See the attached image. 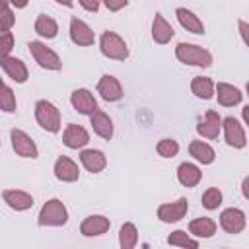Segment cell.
I'll list each match as a JSON object with an SVG mask.
<instances>
[{
  "label": "cell",
  "mask_w": 249,
  "mask_h": 249,
  "mask_svg": "<svg viewBox=\"0 0 249 249\" xmlns=\"http://www.w3.org/2000/svg\"><path fill=\"white\" fill-rule=\"evenodd\" d=\"M175 56L179 62L189 64V66H198V68H208L212 64V54L210 51L193 45V43H179L175 47Z\"/></svg>",
  "instance_id": "1"
},
{
  "label": "cell",
  "mask_w": 249,
  "mask_h": 249,
  "mask_svg": "<svg viewBox=\"0 0 249 249\" xmlns=\"http://www.w3.org/2000/svg\"><path fill=\"white\" fill-rule=\"evenodd\" d=\"M68 222V210L64 206V202L60 198H51L47 200L37 216V224L39 226H49V228H58L64 226Z\"/></svg>",
  "instance_id": "2"
},
{
  "label": "cell",
  "mask_w": 249,
  "mask_h": 249,
  "mask_svg": "<svg viewBox=\"0 0 249 249\" xmlns=\"http://www.w3.org/2000/svg\"><path fill=\"white\" fill-rule=\"evenodd\" d=\"M35 119L41 124V128H45L47 132L56 134L60 130V124H62L60 111L56 109L54 103H51L47 99H39L35 103Z\"/></svg>",
  "instance_id": "3"
},
{
  "label": "cell",
  "mask_w": 249,
  "mask_h": 249,
  "mask_svg": "<svg viewBox=\"0 0 249 249\" xmlns=\"http://www.w3.org/2000/svg\"><path fill=\"white\" fill-rule=\"evenodd\" d=\"M99 51L103 56L113 60H124L128 58V47L124 39L115 31H103L99 37Z\"/></svg>",
  "instance_id": "4"
},
{
  "label": "cell",
  "mask_w": 249,
  "mask_h": 249,
  "mask_svg": "<svg viewBox=\"0 0 249 249\" xmlns=\"http://www.w3.org/2000/svg\"><path fill=\"white\" fill-rule=\"evenodd\" d=\"M27 47H29L31 56L35 58V62H37L41 68H45V70H60V68H62L60 56H58L51 47H47L45 43H41V41H31V43H27Z\"/></svg>",
  "instance_id": "5"
},
{
  "label": "cell",
  "mask_w": 249,
  "mask_h": 249,
  "mask_svg": "<svg viewBox=\"0 0 249 249\" xmlns=\"http://www.w3.org/2000/svg\"><path fill=\"white\" fill-rule=\"evenodd\" d=\"M10 140H12V148L18 156L21 158H31L35 160L39 156V150H37V144L31 140V136L27 132H23L21 128H12L10 130Z\"/></svg>",
  "instance_id": "6"
},
{
  "label": "cell",
  "mask_w": 249,
  "mask_h": 249,
  "mask_svg": "<svg viewBox=\"0 0 249 249\" xmlns=\"http://www.w3.org/2000/svg\"><path fill=\"white\" fill-rule=\"evenodd\" d=\"M187 210H189V202H187L185 196H181V198H177L173 202L160 204L158 206V218L163 224H175V222H179V220L185 218Z\"/></svg>",
  "instance_id": "7"
},
{
  "label": "cell",
  "mask_w": 249,
  "mask_h": 249,
  "mask_svg": "<svg viewBox=\"0 0 249 249\" xmlns=\"http://www.w3.org/2000/svg\"><path fill=\"white\" fill-rule=\"evenodd\" d=\"M245 224H247V218H245V212L241 208H226L222 210L220 214V228L226 231V233H241L245 230Z\"/></svg>",
  "instance_id": "8"
},
{
  "label": "cell",
  "mask_w": 249,
  "mask_h": 249,
  "mask_svg": "<svg viewBox=\"0 0 249 249\" xmlns=\"http://www.w3.org/2000/svg\"><path fill=\"white\" fill-rule=\"evenodd\" d=\"M222 128H224V136H226L228 146L237 148V150L245 148V144H247L245 130H243V126L239 124L237 119H233V117H226V119L222 121Z\"/></svg>",
  "instance_id": "9"
},
{
  "label": "cell",
  "mask_w": 249,
  "mask_h": 249,
  "mask_svg": "<svg viewBox=\"0 0 249 249\" xmlns=\"http://www.w3.org/2000/svg\"><path fill=\"white\" fill-rule=\"evenodd\" d=\"M70 39L78 47H89L95 41V33L91 31V27L84 19L72 18L70 19Z\"/></svg>",
  "instance_id": "10"
},
{
  "label": "cell",
  "mask_w": 249,
  "mask_h": 249,
  "mask_svg": "<svg viewBox=\"0 0 249 249\" xmlns=\"http://www.w3.org/2000/svg\"><path fill=\"white\" fill-rule=\"evenodd\" d=\"M70 103L72 107L80 113V115H91L95 109H97V101L93 97V93L86 88H78L72 91L70 95Z\"/></svg>",
  "instance_id": "11"
},
{
  "label": "cell",
  "mask_w": 249,
  "mask_h": 249,
  "mask_svg": "<svg viewBox=\"0 0 249 249\" xmlns=\"http://www.w3.org/2000/svg\"><path fill=\"white\" fill-rule=\"evenodd\" d=\"M97 93L101 95V99H105L109 103L111 101H119L123 97V86L115 76L103 74L101 80L97 82Z\"/></svg>",
  "instance_id": "12"
},
{
  "label": "cell",
  "mask_w": 249,
  "mask_h": 249,
  "mask_svg": "<svg viewBox=\"0 0 249 249\" xmlns=\"http://www.w3.org/2000/svg\"><path fill=\"white\" fill-rule=\"evenodd\" d=\"M2 198L16 212H23V210H29L33 206V196L25 191H19V189H4Z\"/></svg>",
  "instance_id": "13"
},
{
  "label": "cell",
  "mask_w": 249,
  "mask_h": 249,
  "mask_svg": "<svg viewBox=\"0 0 249 249\" xmlns=\"http://www.w3.org/2000/svg\"><path fill=\"white\" fill-rule=\"evenodd\" d=\"M109 228H111L109 218H105L101 214H91V216H88V218L82 220L80 233L86 235V237H95V235H101V233L109 231Z\"/></svg>",
  "instance_id": "14"
},
{
  "label": "cell",
  "mask_w": 249,
  "mask_h": 249,
  "mask_svg": "<svg viewBox=\"0 0 249 249\" xmlns=\"http://www.w3.org/2000/svg\"><path fill=\"white\" fill-rule=\"evenodd\" d=\"M54 177L62 183H74L80 179V169L68 156H60L54 161Z\"/></svg>",
  "instance_id": "15"
},
{
  "label": "cell",
  "mask_w": 249,
  "mask_h": 249,
  "mask_svg": "<svg viewBox=\"0 0 249 249\" xmlns=\"http://www.w3.org/2000/svg\"><path fill=\"white\" fill-rule=\"evenodd\" d=\"M220 130H222V119L216 111H206L204 119H200L198 124H196V132L202 138H208V140L218 138Z\"/></svg>",
  "instance_id": "16"
},
{
  "label": "cell",
  "mask_w": 249,
  "mask_h": 249,
  "mask_svg": "<svg viewBox=\"0 0 249 249\" xmlns=\"http://www.w3.org/2000/svg\"><path fill=\"white\" fill-rule=\"evenodd\" d=\"M62 142H64L66 148L78 150V148H84V146L89 142V134H88V130H86L84 126L70 123V124L64 128V132H62Z\"/></svg>",
  "instance_id": "17"
},
{
  "label": "cell",
  "mask_w": 249,
  "mask_h": 249,
  "mask_svg": "<svg viewBox=\"0 0 249 249\" xmlns=\"http://www.w3.org/2000/svg\"><path fill=\"white\" fill-rule=\"evenodd\" d=\"M2 70H4V74H6L10 80H14L16 84H23V82H27V78H29L27 66H25L19 58H16V56H2Z\"/></svg>",
  "instance_id": "18"
},
{
  "label": "cell",
  "mask_w": 249,
  "mask_h": 249,
  "mask_svg": "<svg viewBox=\"0 0 249 249\" xmlns=\"http://www.w3.org/2000/svg\"><path fill=\"white\" fill-rule=\"evenodd\" d=\"M89 124H91V128H93V132L97 136H101L105 140H111V136H113V121L105 111L95 109L89 115Z\"/></svg>",
  "instance_id": "19"
},
{
  "label": "cell",
  "mask_w": 249,
  "mask_h": 249,
  "mask_svg": "<svg viewBox=\"0 0 249 249\" xmlns=\"http://www.w3.org/2000/svg\"><path fill=\"white\" fill-rule=\"evenodd\" d=\"M216 97H218V103L222 107H233L237 103H241V97L243 93L231 86V84H226V82H218L216 84Z\"/></svg>",
  "instance_id": "20"
},
{
  "label": "cell",
  "mask_w": 249,
  "mask_h": 249,
  "mask_svg": "<svg viewBox=\"0 0 249 249\" xmlns=\"http://www.w3.org/2000/svg\"><path fill=\"white\" fill-rule=\"evenodd\" d=\"M80 161H82V165H84L89 173H99V171H103L105 165H107V158H105V154H103L101 150H93V148H89V150H82V154H80Z\"/></svg>",
  "instance_id": "21"
},
{
  "label": "cell",
  "mask_w": 249,
  "mask_h": 249,
  "mask_svg": "<svg viewBox=\"0 0 249 249\" xmlns=\"http://www.w3.org/2000/svg\"><path fill=\"white\" fill-rule=\"evenodd\" d=\"M175 16H177V21L181 23L183 29H187V31H191V33H195V35H202V33H204V23H202V19H200L196 14H193L191 10H187V8H177V10H175Z\"/></svg>",
  "instance_id": "22"
},
{
  "label": "cell",
  "mask_w": 249,
  "mask_h": 249,
  "mask_svg": "<svg viewBox=\"0 0 249 249\" xmlns=\"http://www.w3.org/2000/svg\"><path fill=\"white\" fill-rule=\"evenodd\" d=\"M200 179H202V171L195 163H191V161L179 163V167H177V181L183 187H189V189L196 187L200 183Z\"/></svg>",
  "instance_id": "23"
},
{
  "label": "cell",
  "mask_w": 249,
  "mask_h": 249,
  "mask_svg": "<svg viewBox=\"0 0 249 249\" xmlns=\"http://www.w3.org/2000/svg\"><path fill=\"white\" fill-rule=\"evenodd\" d=\"M175 35L173 27L165 21V18L161 14H156L154 16V21H152V39L158 43V45H165L171 41V37Z\"/></svg>",
  "instance_id": "24"
},
{
  "label": "cell",
  "mask_w": 249,
  "mask_h": 249,
  "mask_svg": "<svg viewBox=\"0 0 249 249\" xmlns=\"http://www.w3.org/2000/svg\"><path fill=\"white\" fill-rule=\"evenodd\" d=\"M189 154L202 165H210L214 160H216V152L210 144L202 142V140H193L189 144Z\"/></svg>",
  "instance_id": "25"
},
{
  "label": "cell",
  "mask_w": 249,
  "mask_h": 249,
  "mask_svg": "<svg viewBox=\"0 0 249 249\" xmlns=\"http://www.w3.org/2000/svg\"><path fill=\"white\" fill-rule=\"evenodd\" d=\"M216 222L208 216H202V218H195L191 224H189V231L195 235V237H200V239H208L216 233Z\"/></svg>",
  "instance_id": "26"
},
{
  "label": "cell",
  "mask_w": 249,
  "mask_h": 249,
  "mask_svg": "<svg viewBox=\"0 0 249 249\" xmlns=\"http://www.w3.org/2000/svg\"><path fill=\"white\" fill-rule=\"evenodd\" d=\"M191 91L198 99H212L214 93H216V84L206 76H196L191 82Z\"/></svg>",
  "instance_id": "27"
},
{
  "label": "cell",
  "mask_w": 249,
  "mask_h": 249,
  "mask_svg": "<svg viewBox=\"0 0 249 249\" xmlns=\"http://www.w3.org/2000/svg\"><path fill=\"white\" fill-rule=\"evenodd\" d=\"M35 33L41 35L43 39H54L56 33H58V23L51 16L39 14L37 19H35Z\"/></svg>",
  "instance_id": "28"
},
{
  "label": "cell",
  "mask_w": 249,
  "mask_h": 249,
  "mask_svg": "<svg viewBox=\"0 0 249 249\" xmlns=\"http://www.w3.org/2000/svg\"><path fill=\"white\" fill-rule=\"evenodd\" d=\"M138 243V230L132 222H124L119 230V245L123 249H132Z\"/></svg>",
  "instance_id": "29"
},
{
  "label": "cell",
  "mask_w": 249,
  "mask_h": 249,
  "mask_svg": "<svg viewBox=\"0 0 249 249\" xmlns=\"http://www.w3.org/2000/svg\"><path fill=\"white\" fill-rule=\"evenodd\" d=\"M167 243H169V245H175V247H193V249L198 247V241L193 239V237H191L187 231H183V230L171 231V233L167 235Z\"/></svg>",
  "instance_id": "30"
},
{
  "label": "cell",
  "mask_w": 249,
  "mask_h": 249,
  "mask_svg": "<svg viewBox=\"0 0 249 249\" xmlns=\"http://www.w3.org/2000/svg\"><path fill=\"white\" fill-rule=\"evenodd\" d=\"M222 204V191L216 187H210L202 193V206L206 210H216Z\"/></svg>",
  "instance_id": "31"
},
{
  "label": "cell",
  "mask_w": 249,
  "mask_h": 249,
  "mask_svg": "<svg viewBox=\"0 0 249 249\" xmlns=\"http://www.w3.org/2000/svg\"><path fill=\"white\" fill-rule=\"evenodd\" d=\"M156 150H158V154L161 158H175L179 154V142L173 140V138H161L158 142Z\"/></svg>",
  "instance_id": "32"
},
{
  "label": "cell",
  "mask_w": 249,
  "mask_h": 249,
  "mask_svg": "<svg viewBox=\"0 0 249 249\" xmlns=\"http://www.w3.org/2000/svg\"><path fill=\"white\" fill-rule=\"evenodd\" d=\"M0 105H2V111L6 113H14L16 111V95L12 91V88L8 84L2 86V99H0Z\"/></svg>",
  "instance_id": "33"
},
{
  "label": "cell",
  "mask_w": 249,
  "mask_h": 249,
  "mask_svg": "<svg viewBox=\"0 0 249 249\" xmlns=\"http://www.w3.org/2000/svg\"><path fill=\"white\" fill-rule=\"evenodd\" d=\"M14 23H16V16L10 10V4L2 0V31H10Z\"/></svg>",
  "instance_id": "34"
},
{
  "label": "cell",
  "mask_w": 249,
  "mask_h": 249,
  "mask_svg": "<svg viewBox=\"0 0 249 249\" xmlns=\"http://www.w3.org/2000/svg\"><path fill=\"white\" fill-rule=\"evenodd\" d=\"M12 49H14V35H12V31H2L0 33V53H2V56H10Z\"/></svg>",
  "instance_id": "35"
},
{
  "label": "cell",
  "mask_w": 249,
  "mask_h": 249,
  "mask_svg": "<svg viewBox=\"0 0 249 249\" xmlns=\"http://www.w3.org/2000/svg\"><path fill=\"white\" fill-rule=\"evenodd\" d=\"M103 4L109 12H119L128 4V0H103Z\"/></svg>",
  "instance_id": "36"
},
{
  "label": "cell",
  "mask_w": 249,
  "mask_h": 249,
  "mask_svg": "<svg viewBox=\"0 0 249 249\" xmlns=\"http://www.w3.org/2000/svg\"><path fill=\"white\" fill-rule=\"evenodd\" d=\"M237 29H239V35H241L243 43L249 47V23H247L245 19H239V21H237Z\"/></svg>",
  "instance_id": "37"
},
{
  "label": "cell",
  "mask_w": 249,
  "mask_h": 249,
  "mask_svg": "<svg viewBox=\"0 0 249 249\" xmlns=\"http://www.w3.org/2000/svg\"><path fill=\"white\" fill-rule=\"evenodd\" d=\"M80 2V6L84 8V10H88V12H97L99 10V4L103 2V0H78Z\"/></svg>",
  "instance_id": "38"
},
{
  "label": "cell",
  "mask_w": 249,
  "mask_h": 249,
  "mask_svg": "<svg viewBox=\"0 0 249 249\" xmlns=\"http://www.w3.org/2000/svg\"><path fill=\"white\" fill-rule=\"evenodd\" d=\"M241 195L249 200V175L243 179V183H241Z\"/></svg>",
  "instance_id": "39"
},
{
  "label": "cell",
  "mask_w": 249,
  "mask_h": 249,
  "mask_svg": "<svg viewBox=\"0 0 249 249\" xmlns=\"http://www.w3.org/2000/svg\"><path fill=\"white\" fill-rule=\"evenodd\" d=\"M4 2H8V4L14 6V8H25L29 0H4Z\"/></svg>",
  "instance_id": "40"
},
{
  "label": "cell",
  "mask_w": 249,
  "mask_h": 249,
  "mask_svg": "<svg viewBox=\"0 0 249 249\" xmlns=\"http://www.w3.org/2000/svg\"><path fill=\"white\" fill-rule=\"evenodd\" d=\"M241 117H243V121H245V124L249 126V105H245V107L241 109Z\"/></svg>",
  "instance_id": "41"
},
{
  "label": "cell",
  "mask_w": 249,
  "mask_h": 249,
  "mask_svg": "<svg viewBox=\"0 0 249 249\" xmlns=\"http://www.w3.org/2000/svg\"><path fill=\"white\" fill-rule=\"evenodd\" d=\"M56 2H58V4H62V6H66V8H72V4H74L72 0H56Z\"/></svg>",
  "instance_id": "42"
},
{
  "label": "cell",
  "mask_w": 249,
  "mask_h": 249,
  "mask_svg": "<svg viewBox=\"0 0 249 249\" xmlns=\"http://www.w3.org/2000/svg\"><path fill=\"white\" fill-rule=\"evenodd\" d=\"M245 91H247V95H249V82H247V86H245Z\"/></svg>",
  "instance_id": "43"
}]
</instances>
